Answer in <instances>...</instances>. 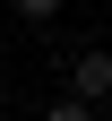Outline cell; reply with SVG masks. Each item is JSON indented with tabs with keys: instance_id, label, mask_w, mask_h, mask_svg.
<instances>
[{
	"instance_id": "6da1fadb",
	"label": "cell",
	"mask_w": 112,
	"mask_h": 121,
	"mask_svg": "<svg viewBox=\"0 0 112 121\" xmlns=\"http://www.w3.org/2000/svg\"><path fill=\"white\" fill-rule=\"evenodd\" d=\"M69 95L78 104H112V52H69Z\"/></svg>"
},
{
	"instance_id": "7a4b0ae2",
	"label": "cell",
	"mask_w": 112,
	"mask_h": 121,
	"mask_svg": "<svg viewBox=\"0 0 112 121\" xmlns=\"http://www.w3.org/2000/svg\"><path fill=\"white\" fill-rule=\"evenodd\" d=\"M43 121H95V104H78V95H52V104H43Z\"/></svg>"
},
{
	"instance_id": "3957f363",
	"label": "cell",
	"mask_w": 112,
	"mask_h": 121,
	"mask_svg": "<svg viewBox=\"0 0 112 121\" xmlns=\"http://www.w3.org/2000/svg\"><path fill=\"white\" fill-rule=\"evenodd\" d=\"M9 9H17V17H35V26H52V17H60V0H9Z\"/></svg>"
},
{
	"instance_id": "277c9868",
	"label": "cell",
	"mask_w": 112,
	"mask_h": 121,
	"mask_svg": "<svg viewBox=\"0 0 112 121\" xmlns=\"http://www.w3.org/2000/svg\"><path fill=\"white\" fill-rule=\"evenodd\" d=\"M0 69H9V52H0Z\"/></svg>"
},
{
	"instance_id": "5b68a950",
	"label": "cell",
	"mask_w": 112,
	"mask_h": 121,
	"mask_svg": "<svg viewBox=\"0 0 112 121\" xmlns=\"http://www.w3.org/2000/svg\"><path fill=\"white\" fill-rule=\"evenodd\" d=\"M95 121H112V112H95Z\"/></svg>"
}]
</instances>
